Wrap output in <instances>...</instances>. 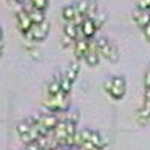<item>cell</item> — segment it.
<instances>
[{
  "label": "cell",
  "mask_w": 150,
  "mask_h": 150,
  "mask_svg": "<svg viewBox=\"0 0 150 150\" xmlns=\"http://www.w3.org/2000/svg\"><path fill=\"white\" fill-rule=\"evenodd\" d=\"M105 90L114 100H121L126 94V81L121 76L108 78L103 84Z\"/></svg>",
  "instance_id": "cell-1"
},
{
  "label": "cell",
  "mask_w": 150,
  "mask_h": 150,
  "mask_svg": "<svg viewBox=\"0 0 150 150\" xmlns=\"http://www.w3.org/2000/svg\"><path fill=\"white\" fill-rule=\"evenodd\" d=\"M95 46H96V51L98 52V54L105 57L110 62H117L119 60L118 48L108 39H106V37H100V39H97L95 41Z\"/></svg>",
  "instance_id": "cell-2"
},
{
  "label": "cell",
  "mask_w": 150,
  "mask_h": 150,
  "mask_svg": "<svg viewBox=\"0 0 150 150\" xmlns=\"http://www.w3.org/2000/svg\"><path fill=\"white\" fill-rule=\"evenodd\" d=\"M66 94L59 93L55 96H49L47 101H45V107L51 112H64L69 108V100Z\"/></svg>",
  "instance_id": "cell-3"
},
{
  "label": "cell",
  "mask_w": 150,
  "mask_h": 150,
  "mask_svg": "<svg viewBox=\"0 0 150 150\" xmlns=\"http://www.w3.org/2000/svg\"><path fill=\"white\" fill-rule=\"evenodd\" d=\"M49 27L51 25H49L48 22H43L41 24H34L33 28L29 31L24 33L23 35L31 41H42L46 39L49 33Z\"/></svg>",
  "instance_id": "cell-4"
},
{
  "label": "cell",
  "mask_w": 150,
  "mask_h": 150,
  "mask_svg": "<svg viewBox=\"0 0 150 150\" xmlns=\"http://www.w3.org/2000/svg\"><path fill=\"white\" fill-rule=\"evenodd\" d=\"M79 28H81V31H82V36L86 40H90L94 37L97 28L95 25V23L91 18H83L81 24H79Z\"/></svg>",
  "instance_id": "cell-5"
},
{
  "label": "cell",
  "mask_w": 150,
  "mask_h": 150,
  "mask_svg": "<svg viewBox=\"0 0 150 150\" xmlns=\"http://www.w3.org/2000/svg\"><path fill=\"white\" fill-rule=\"evenodd\" d=\"M17 22H18V27H19V30L24 34L29 31L31 28H33V22L30 19V16H29V12L27 10H19L17 12Z\"/></svg>",
  "instance_id": "cell-6"
},
{
  "label": "cell",
  "mask_w": 150,
  "mask_h": 150,
  "mask_svg": "<svg viewBox=\"0 0 150 150\" xmlns=\"http://www.w3.org/2000/svg\"><path fill=\"white\" fill-rule=\"evenodd\" d=\"M133 21L141 29H145L150 25V11L136 10L133 12Z\"/></svg>",
  "instance_id": "cell-7"
},
{
  "label": "cell",
  "mask_w": 150,
  "mask_h": 150,
  "mask_svg": "<svg viewBox=\"0 0 150 150\" xmlns=\"http://www.w3.org/2000/svg\"><path fill=\"white\" fill-rule=\"evenodd\" d=\"M37 121H39L42 126L48 130V131H53L55 127H57V125L59 122V119L53 115V114H43V115H37L36 117Z\"/></svg>",
  "instance_id": "cell-8"
},
{
  "label": "cell",
  "mask_w": 150,
  "mask_h": 150,
  "mask_svg": "<svg viewBox=\"0 0 150 150\" xmlns=\"http://www.w3.org/2000/svg\"><path fill=\"white\" fill-rule=\"evenodd\" d=\"M90 43L86 39H77L74 42V54L78 59H82L85 57V54L89 52Z\"/></svg>",
  "instance_id": "cell-9"
},
{
  "label": "cell",
  "mask_w": 150,
  "mask_h": 150,
  "mask_svg": "<svg viewBox=\"0 0 150 150\" xmlns=\"http://www.w3.org/2000/svg\"><path fill=\"white\" fill-rule=\"evenodd\" d=\"M79 33H81L79 24H76L74 22H66V24L64 25L65 36H67V37H70V39L76 41L78 39V34Z\"/></svg>",
  "instance_id": "cell-10"
},
{
  "label": "cell",
  "mask_w": 150,
  "mask_h": 150,
  "mask_svg": "<svg viewBox=\"0 0 150 150\" xmlns=\"http://www.w3.org/2000/svg\"><path fill=\"white\" fill-rule=\"evenodd\" d=\"M150 119V101H145L143 107L137 113V120L141 124H146Z\"/></svg>",
  "instance_id": "cell-11"
},
{
  "label": "cell",
  "mask_w": 150,
  "mask_h": 150,
  "mask_svg": "<svg viewBox=\"0 0 150 150\" xmlns=\"http://www.w3.org/2000/svg\"><path fill=\"white\" fill-rule=\"evenodd\" d=\"M61 16L62 18H64L66 22H74L76 21V18L81 17L78 15V12L76 11V8H74V6H65L64 8H62L61 11Z\"/></svg>",
  "instance_id": "cell-12"
},
{
  "label": "cell",
  "mask_w": 150,
  "mask_h": 150,
  "mask_svg": "<svg viewBox=\"0 0 150 150\" xmlns=\"http://www.w3.org/2000/svg\"><path fill=\"white\" fill-rule=\"evenodd\" d=\"M29 12V16H30V19L33 22V24H41L43 22H46V16H45V11H41V10H36V8H33Z\"/></svg>",
  "instance_id": "cell-13"
},
{
  "label": "cell",
  "mask_w": 150,
  "mask_h": 150,
  "mask_svg": "<svg viewBox=\"0 0 150 150\" xmlns=\"http://www.w3.org/2000/svg\"><path fill=\"white\" fill-rule=\"evenodd\" d=\"M85 61H86V64H88L89 66H96L98 65V62H100V57H98V52L96 51V49H94L93 47H90L89 49V52L85 54L84 57Z\"/></svg>",
  "instance_id": "cell-14"
},
{
  "label": "cell",
  "mask_w": 150,
  "mask_h": 150,
  "mask_svg": "<svg viewBox=\"0 0 150 150\" xmlns=\"http://www.w3.org/2000/svg\"><path fill=\"white\" fill-rule=\"evenodd\" d=\"M78 73H79V64L78 62H72V64H70V66H67L64 77H66L71 82H74L78 76Z\"/></svg>",
  "instance_id": "cell-15"
},
{
  "label": "cell",
  "mask_w": 150,
  "mask_h": 150,
  "mask_svg": "<svg viewBox=\"0 0 150 150\" xmlns=\"http://www.w3.org/2000/svg\"><path fill=\"white\" fill-rule=\"evenodd\" d=\"M90 3H91V0H78V1L74 4V8H76V11L78 12V15L81 17L88 15Z\"/></svg>",
  "instance_id": "cell-16"
},
{
  "label": "cell",
  "mask_w": 150,
  "mask_h": 150,
  "mask_svg": "<svg viewBox=\"0 0 150 150\" xmlns=\"http://www.w3.org/2000/svg\"><path fill=\"white\" fill-rule=\"evenodd\" d=\"M47 93L49 96H55L59 93H61V86H60V81H52L47 86Z\"/></svg>",
  "instance_id": "cell-17"
},
{
  "label": "cell",
  "mask_w": 150,
  "mask_h": 150,
  "mask_svg": "<svg viewBox=\"0 0 150 150\" xmlns=\"http://www.w3.org/2000/svg\"><path fill=\"white\" fill-rule=\"evenodd\" d=\"M72 84L73 82H71L70 79H67L66 77H62L61 81H60V86H61V91L64 93V94H69L72 89Z\"/></svg>",
  "instance_id": "cell-18"
},
{
  "label": "cell",
  "mask_w": 150,
  "mask_h": 150,
  "mask_svg": "<svg viewBox=\"0 0 150 150\" xmlns=\"http://www.w3.org/2000/svg\"><path fill=\"white\" fill-rule=\"evenodd\" d=\"M30 4L33 8L45 11L48 6V0H30Z\"/></svg>",
  "instance_id": "cell-19"
},
{
  "label": "cell",
  "mask_w": 150,
  "mask_h": 150,
  "mask_svg": "<svg viewBox=\"0 0 150 150\" xmlns=\"http://www.w3.org/2000/svg\"><path fill=\"white\" fill-rule=\"evenodd\" d=\"M107 16L105 15V13H97L94 18H91L93 21H94V23H95V25H96V28L98 29V28H101L103 24H105V22H106V18Z\"/></svg>",
  "instance_id": "cell-20"
},
{
  "label": "cell",
  "mask_w": 150,
  "mask_h": 150,
  "mask_svg": "<svg viewBox=\"0 0 150 150\" xmlns=\"http://www.w3.org/2000/svg\"><path fill=\"white\" fill-rule=\"evenodd\" d=\"M137 10L150 11V0H138L137 1Z\"/></svg>",
  "instance_id": "cell-21"
},
{
  "label": "cell",
  "mask_w": 150,
  "mask_h": 150,
  "mask_svg": "<svg viewBox=\"0 0 150 150\" xmlns=\"http://www.w3.org/2000/svg\"><path fill=\"white\" fill-rule=\"evenodd\" d=\"M73 42H74V40L70 39V37H67V36H65V35H64V37L61 39V45H62V47H65V48H67V47H70L71 45H73Z\"/></svg>",
  "instance_id": "cell-22"
},
{
  "label": "cell",
  "mask_w": 150,
  "mask_h": 150,
  "mask_svg": "<svg viewBox=\"0 0 150 150\" xmlns=\"http://www.w3.org/2000/svg\"><path fill=\"white\" fill-rule=\"evenodd\" d=\"M144 85H145V89H150V70L144 76Z\"/></svg>",
  "instance_id": "cell-23"
},
{
  "label": "cell",
  "mask_w": 150,
  "mask_h": 150,
  "mask_svg": "<svg viewBox=\"0 0 150 150\" xmlns=\"http://www.w3.org/2000/svg\"><path fill=\"white\" fill-rule=\"evenodd\" d=\"M143 31H144V35H145V37H146V40L150 41V25L146 27L145 29H143Z\"/></svg>",
  "instance_id": "cell-24"
},
{
  "label": "cell",
  "mask_w": 150,
  "mask_h": 150,
  "mask_svg": "<svg viewBox=\"0 0 150 150\" xmlns=\"http://www.w3.org/2000/svg\"><path fill=\"white\" fill-rule=\"evenodd\" d=\"M3 54H4V42L1 40V41H0V58L3 57Z\"/></svg>",
  "instance_id": "cell-25"
},
{
  "label": "cell",
  "mask_w": 150,
  "mask_h": 150,
  "mask_svg": "<svg viewBox=\"0 0 150 150\" xmlns=\"http://www.w3.org/2000/svg\"><path fill=\"white\" fill-rule=\"evenodd\" d=\"M55 150H70L67 146H58Z\"/></svg>",
  "instance_id": "cell-26"
},
{
  "label": "cell",
  "mask_w": 150,
  "mask_h": 150,
  "mask_svg": "<svg viewBox=\"0 0 150 150\" xmlns=\"http://www.w3.org/2000/svg\"><path fill=\"white\" fill-rule=\"evenodd\" d=\"M3 37H4V31H3V29L0 28V41L3 40Z\"/></svg>",
  "instance_id": "cell-27"
},
{
  "label": "cell",
  "mask_w": 150,
  "mask_h": 150,
  "mask_svg": "<svg viewBox=\"0 0 150 150\" xmlns=\"http://www.w3.org/2000/svg\"><path fill=\"white\" fill-rule=\"evenodd\" d=\"M16 3H18V4H22V3H24V0H15Z\"/></svg>",
  "instance_id": "cell-28"
},
{
  "label": "cell",
  "mask_w": 150,
  "mask_h": 150,
  "mask_svg": "<svg viewBox=\"0 0 150 150\" xmlns=\"http://www.w3.org/2000/svg\"><path fill=\"white\" fill-rule=\"evenodd\" d=\"M24 150H27V149H24Z\"/></svg>",
  "instance_id": "cell-29"
}]
</instances>
